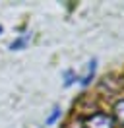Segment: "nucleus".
Returning a JSON list of instances; mask_svg holds the SVG:
<instances>
[{"label":"nucleus","instance_id":"4","mask_svg":"<svg viewBox=\"0 0 124 128\" xmlns=\"http://www.w3.org/2000/svg\"><path fill=\"white\" fill-rule=\"evenodd\" d=\"M93 72H95V60L89 62V66H87V74L82 78V84H84V86H85V84H89V80L93 78Z\"/></svg>","mask_w":124,"mask_h":128},{"label":"nucleus","instance_id":"3","mask_svg":"<svg viewBox=\"0 0 124 128\" xmlns=\"http://www.w3.org/2000/svg\"><path fill=\"white\" fill-rule=\"evenodd\" d=\"M27 41H29V35H23V37H20V39H16L12 45H10V48L12 50H20V48H23L25 45H27Z\"/></svg>","mask_w":124,"mask_h":128},{"label":"nucleus","instance_id":"2","mask_svg":"<svg viewBox=\"0 0 124 128\" xmlns=\"http://www.w3.org/2000/svg\"><path fill=\"white\" fill-rule=\"evenodd\" d=\"M112 120L118 126H124V99L114 103V107H112Z\"/></svg>","mask_w":124,"mask_h":128},{"label":"nucleus","instance_id":"7","mask_svg":"<svg viewBox=\"0 0 124 128\" xmlns=\"http://www.w3.org/2000/svg\"><path fill=\"white\" fill-rule=\"evenodd\" d=\"M0 33H2V25H0Z\"/></svg>","mask_w":124,"mask_h":128},{"label":"nucleus","instance_id":"5","mask_svg":"<svg viewBox=\"0 0 124 128\" xmlns=\"http://www.w3.org/2000/svg\"><path fill=\"white\" fill-rule=\"evenodd\" d=\"M58 114H60V109H58V107H54V112L50 114V116H48V118H46V124H52L54 120L58 118Z\"/></svg>","mask_w":124,"mask_h":128},{"label":"nucleus","instance_id":"6","mask_svg":"<svg viewBox=\"0 0 124 128\" xmlns=\"http://www.w3.org/2000/svg\"><path fill=\"white\" fill-rule=\"evenodd\" d=\"M68 128H84V126H78V124H72V126H68Z\"/></svg>","mask_w":124,"mask_h":128},{"label":"nucleus","instance_id":"1","mask_svg":"<svg viewBox=\"0 0 124 128\" xmlns=\"http://www.w3.org/2000/svg\"><path fill=\"white\" fill-rule=\"evenodd\" d=\"M84 128H114V120L107 112H95L85 118Z\"/></svg>","mask_w":124,"mask_h":128}]
</instances>
